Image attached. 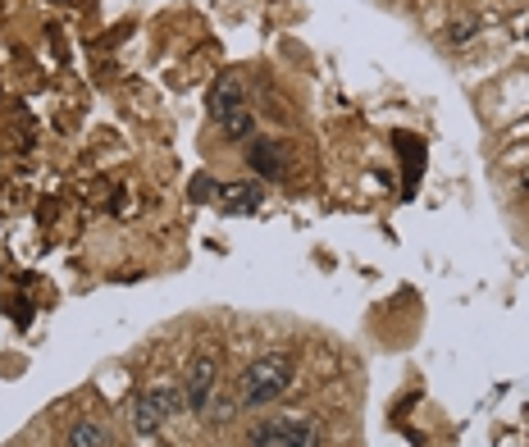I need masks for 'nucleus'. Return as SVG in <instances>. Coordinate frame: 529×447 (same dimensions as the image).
Returning a JSON list of instances; mask_svg holds the SVG:
<instances>
[{"label":"nucleus","instance_id":"obj_1","mask_svg":"<svg viewBox=\"0 0 529 447\" xmlns=\"http://www.w3.org/2000/svg\"><path fill=\"white\" fill-rule=\"evenodd\" d=\"M292 361L288 356H260L251 370H242V388H238V402L251 406V411H260V406L279 402L283 393L292 388Z\"/></svg>","mask_w":529,"mask_h":447},{"label":"nucleus","instance_id":"obj_2","mask_svg":"<svg viewBox=\"0 0 529 447\" xmlns=\"http://www.w3.org/2000/svg\"><path fill=\"white\" fill-rule=\"evenodd\" d=\"M183 411H187L183 384H156V388H146V393L133 397V429L142 438H156L160 429H165L174 416H183Z\"/></svg>","mask_w":529,"mask_h":447},{"label":"nucleus","instance_id":"obj_3","mask_svg":"<svg viewBox=\"0 0 529 447\" xmlns=\"http://www.w3.org/2000/svg\"><path fill=\"white\" fill-rule=\"evenodd\" d=\"M247 447H320V425L306 416H265L251 425Z\"/></svg>","mask_w":529,"mask_h":447},{"label":"nucleus","instance_id":"obj_4","mask_svg":"<svg viewBox=\"0 0 529 447\" xmlns=\"http://www.w3.org/2000/svg\"><path fill=\"white\" fill-rule=\"evenodd\" d=\"M215 388H219V361H215V356H210V352L192 356V361H187V379H183L187 411H197V416H201Z\"/></svg>","mask_w":529,"mask_h":447},{"label":"nucleus","instance_id":"obj_5","mask_svg":"<svg viewBox=\"0 0 529 447\" xmlns=\"http://www.w3.org/2000/svg\"><path fill=\"white\" fill-rule=\"evenodd\" d=\"M260 197H265L260 183H229V188H219V206L233 210V215H251L260 206Z\"/></svg>","mask_w":529,"mask_h":447},{"label":"nucleus","instance_id":"obj_6","mask_svg":"<svg viewBox=\"0 0 529 447\" xmlns=\"http://www.w3.org/2000/svg\"><path fill=\"white\" fill-rule=\"evenodd\" d=\"M206 101H210V115H215V119L233 115V110H242V83L224 73V78H215V87H210Z\"/></svg>","mask_w":529,"mask_h":447},{"label":"nucleus","instance_id":"obj_7","mask_svg":"<svg viewBox=\"0 0 529 447\" xmlns=\"http://www.w3.org/2000/svg\"><path fill=\"white\" fill-rule=\"evenodd\" d=\"M247 160H251V169H256V174L283 178V146H279V142H256V146L247 151Z\"/></svg>","mask_w":529,"mask_h":447},{"label":"nucleus","instance_id":"obj_8","mask_svg":"<svg viewBox=\"0 0 529 447\" xmlns=\"http://www.w3.org/2000/svg\"><path fill=\"white\" fill-rule=\"evenodd\" d=\"M64 447H105V429L92 425V420H83V425L69 429V443Z\"/></svg>","mask_w":529,"mask_h":447},{"label":"nucleus","instance_id":"obj_9","mask_svg":"<svg viewBox=\"0 0 529 447\" xmlns=\"http://www.w3.org/2000/svg\"><path fill=\"white\" fill-rule=\"evenodd\" d=\"M219 128H224V137H233V142H242V137H251V128H256V119L247 115V110H233V115L219 119Z\"/></svg>","mask_w":529,"mask_h":447},{"label":"nucleus","instance_id":"obj_10","mask_svg":"<svg viewBox=\"0 0 529 447\" xmlns=\"http://www.w3.org/2000/svg\"><path fill=\"white\" fill-rule=\"evenodd\" d=\"M233 411H238V402H233L229 393H219V388H215V393H210V402H206V411H201V416H206V420H215V425H224V420H229Z\"/></svg>","mask_w":529,"mask_h":447},{"label":"nucleus","instance_id":"obj_11","mask_svg":"<svg viewBox=\"0 0 529 447\" xmlns=\"http://www.w3.org/2000/svg\"><path fill=\"white\" fill-rule=\"evenodd\" d=\"M475 23H470V19H461V23H452V28H447V42H452V46H466L470 42V37H475Z\"/></svg>","mask_w":529,"mask_h":447},{"label":"nucleus","instance_id":"obj_12","mask_svg":"<svg viewBox=\"0 0 529 447\" xmlns=\"http://www.w3.org/2000/svg\"><path fill=\"white\" fill-rule=\"evenodd\" d=\"M210 197H219V192H215V183H210V178L201 174L197 183H192V201H210Z\"/></svg>","mask_w":529,"mask_h":447}]
</instances>
